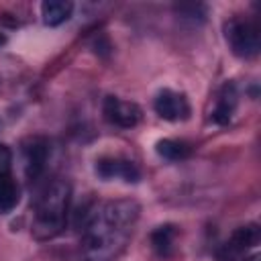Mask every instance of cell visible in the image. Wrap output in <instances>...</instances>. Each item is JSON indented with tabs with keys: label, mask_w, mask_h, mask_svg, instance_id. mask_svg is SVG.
I'll use <instances>...</instances> for the list:
<instances>
[{
	"label": "cell",
	"mask_w": 261,
	"mask_h": 261,
	"mask_svg": "<svg viewBox=\"0 0 261 261\" xmlns=\"http://www.w3.org/2000/svg\"><path fill=\"white\" fill-rule=\"evenodd\" d=\"M137 200L118 198L98 202L82 218V249L86 261H114L126 247L139 220Z\"/></svg>",
	"instance_id": "1"
},
{
	"label": "cell",
	"mask_w": 261,
	"mask_h": 261,
	"mask_svg": "<svg viewBox=\"0 0 261 261\" xmlns=\"http://www.w3.org/2000/svg\"><path fill=\"white\" fill-rule=\"evenodd\" d=\"M69 200H71V186L65 179H53L41 190L35 202L33 224H31V232L37 241L55 239L65 228Z\"/></svg>",
	"instance_id": "2"
},
{
	"label": "cell",
	"mask_w": 261,
	"mask_h": 261,
	"mask_svg": "<svg viewBox=\"0 0 261 261\" xmlns=\"http://www.w3.org/2000/svg\"><path fill=\"white\" fill-rule=\"evenodd\" d=\"M224 35L228 41L230 51L241 57V59H253L259 55L261 49V35H259V27L257 22L243 18V16H234L226 22L224 27Z\"/></svg>",
	"instance_id": "3"
},
{
	"label": "cell",
	"mask_w": 261,
	"mask_h": 261,
	"mask_svg": "<svg viewBox=\"0 0 261 261\" xmlns=\"http://www.w3.org/2000/svg\"><path fill=\"white\" fill-rule=\"evenodd\" d=\"M261 243V228L257 222H249L232 230V234L218 247L216 261H245L247 253Z\"/></svg>",
	"instance_id": "4"
},
{
	"label": "cell",
	"mask_w": 261,
	"mask_h": 261,
	"mask_svg": "<svg viewBox=\"0 0 261 261\" xmlns=\"http://www.w3.org/2000/svg\"><path fill=\"white\" fill-rule=\"evenodd\" d=\"M102 114L108 124L118 128H133L141 120V108L135 102L120 100L118 96H106L102 104Z\"/></svg>",
	"instance_id": "5"
},
{
	"label": "cell",
	"mask_w": 261,
	"mask_h": 261,
	"mask_svg": "<svg viewBox=\"0 0 261 261\" xmlns=\"http://www.w3.org/2000/svg\"><path fill=\"white\" fill-rule=\"evenodd\" d=\"M153 108H155V112H157L163 120H169V122L186 120V118L190 116L188 98H186L184 94H179V92H173V90H161V92L155 96Z\"/></svg>",
	"instance_id": "6"
},
{
	"label": "cell",
	"mask_w": 261,
	"mask_h": 261,
	"mask_svg": "<svg viewBox=\"0 0 261 261\" xmlns=\"http://www.w3.org/2000/svg\"><path fill=\"white\" fill-rule=\"evenodd\" d=\"M96 175L102 179H114L120 177L122 181L137 184L141 179V171L135 161L124 157H102L96 161Z\"/></svg>",
	"instance_id": "7"
},
{
	"label": "cell",
	"mask_w": 261,
	"mask_h": 261,
	"mask_svg": "<svg viewBox=\"0 0 261 261\" xmlns=\"http://www.w3.org/2000/svg\"><path fill=\"white\" fill-rule=\"evenodd\" d=\"M22 155H24V173L29 179H37L47 163L49 157V143L43 137H31L22 145Z\"/></svg>",
	"instance_id": "8"
},
{
	"label": "cell",
	"mask_w": 261,
	"mask_h": 261,
	"mask_svg": "<svg viewBox=\"0 0 261 261\" xmlns=\"http://www.w3.org/2000/svg\"><path fill=\"white\" fill-rule=\"evenodd\" d=\"M237 104H239V92H237V86L232 82H226L222 86V90L218 92V98H216V106L210 114V118L216 122V124H228L234 110H237Z\"/></svg>",
	"instance_id": "9"
},
{
	"label": "cell",
	"mask_w": 261,
	"mask_h": 261,
	"mask_svg": "<svg viewBox=\"0 0 261 261\" xmlns=\"http://www.w3.org/2000/svg\"><path fill=\"white\" fill-rule=\"evenodd\" d=\"M73 12V2L69 0H45L41 4V16L47 27H59L69 20Z\"/></svg>",
	"instance_id": "10"
},
{
	"label": "cell",
	"mask_w": 261,
	"mask_h": 261,
	"mask_svg": "<svg viewBox=\"0 0 261 261\" xmlns=\"http://www.w3.org/2000/svg\"><path fill=\"white\" fill-rule=\"evenodd\" d=\"M177 237L175 224H161L151 232V247L157 257H169L173 253V243Z\"/></svg>",
	"instance_id": "11"
},
{
	"label": "cell",
	"mask_w": 261,
	"mask_h": 261,
	"mask_svg": "<svg viewBox=\"0 0 261 261\" xmlns=\"http://www.w3.org/2000/svg\"><path fill=\"white\" fill-rule=\"evenodd\" d=\"M155 151L159 157L167 159V161H181L188 159L192 155V147L186 141H177V139H161L155 145Z\"/></svg>",
	"instance_id": "12"
},
{
	"label": "cell",
	"mask_w": 261,
	"mask_h": 261,
	"mask_svg": "<svg viewBox=\"0 0 261 261\" xmlns=\"http://www.w3.org/2000/svg\"><path fill=\"white\" fill-rule=\"evenodd\" d=\"M18 198H20V192L16 181L8 173H0V214L10 212L18 204Z\"/></svg>",
	"instance_id": "13"
},
{
	"label": "cell",
	"mask_w": 261,
	"mask_h": 261,
	"mask_svg": "<svg viewBox=\"0 0 261 261\" xmlns=\"http://www.w3.org/2000/svg\"><path fill=\"white\" fill-rule=\"evenodd\" d=\"M10 161H12V153L6 145L0 143V173H8V167H10Z\"/></svg>",
	"instance_id": "14"
},
{
	"label": "cell",
	"mask_w": 261,
	"mask_h": 261,
	"mask_svg": "<svg viewBox=\"0 0 261 261\" xmlns=\"http://www.w3.org/2000/svg\"><path fill=\"white\" fill-rule=\"evenodd\" d=\"M4 43H6V35H4V33H0V47H2Z\"/></svg>",
	"instance_id": "15"
},
{
	"label": "cell",
	"mask_w": 261,
	"mask_h": 261,
	"mask_svg": "<svg viewBox=\"0 0 261 261\" xmlns=\"http://www.w3.org/2000/svg\"><path fill=\"white\" fill-rule=\"evenodd\" d=\"M249 261H259V255H255V257H251Z\"/></svg>",
	"instance_id": "16"
}]
</instances>
